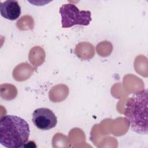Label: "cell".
I'll list each match as a JSON object with an SVG mask.
<instances>
[{
	"label": "cell",
	"mask_w": 148,
	"mask_h": 148,
	"mask_svg": "<svg viewBox=\"0 0 148 148\" xmlns=\"http://www.w3.org/2000/svg\"><path fill=\"white\" fill-rule=\"evenodd\" d=\"M32 121L37 128L43 131L55 127L57 123L56 114L51 110L46 108L35 109L32 114Z\"/></svg>",
	"instance_id": "277c9868"
},
{
	"label": "cell",
	"mask_w": 148,
	"mask_h": 148,
	"mask_svg": "<svg viewBox=\"0 0 148 148\" xmlns=\"http://www.w3.org/2000/svg\"><path fill=\"white\" fill-rule=\"evenodd\" d=\"M1 16L6 19L13 21L17 20L21 14V8L16 0H7L0 4Z\"/></svg>",
	"instance_id": "5b68a950"
},
{
	"label": "cell",
	"mask_w": 148,
	"mask_h": 148,
	"mask_svg": "<svg viewBox=\"0 0 148 148\" xmlns=\"http://www.w3.org/2000/svg\"><path fill=\"white\" fill-rule=\"evenodd\" d=\"M61 24L64 28H70L75 25H88L92 20L89 10H80L74 4H63L60 8Z\"/></svg>",
	"instance_id": "3957f363"
},
{
	"label": "cell",
	"mask_w": 148,
	"mask_h": 148,
	"mask_svg": "<svg viewBox=\"0 0 148 148\" xmlns=\"http://www.w3.org/2000/svg\"><path fill=\"white\" fill-rule=\"evenodd\" d=\"M30 134L28 123L20 117L5 115L0 119V143L7 148H20L28 142Z\"/></svg>",
	"instance_id": "6da1fadb"
},
{
	"label": "cell",
	"mask_w": 148,
	"mask_h": 148,
	"mask_svg": "<svg viewBox=\"0 0 148 148\" xmlns=\"http://www.w3.org/2000/svg\"><path fill=\"white\" fill-rule=\"evenodd\" d=\"M147 98V89L134 93L127 101L124 112L131 129L142 135L148 133Z\"/></svg>",
	"instance_id": "7a4b0ae2"
}]
</instances>
